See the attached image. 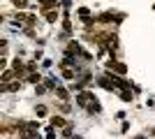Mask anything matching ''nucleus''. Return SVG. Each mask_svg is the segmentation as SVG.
Returning a JSON list of instances; mask_svg holds the SVG:
<instances>
[{
    "label": "nucleus",
    "mask_w": 155,
    "mask_h": 139,
    "mask_svg": "<svg viewBox=\"0 0 155 139\" xmlns=\"http://www.w3.org/2000/svg\"><path fill=\"white\" fill-rule=\"evenodd\" d=\"M88 109H91V111H100V102H95V100H93V102H91V107H88Z\"/></svg>",
    "instance_id": "obj_2"
},
{
    "label": "nucleus",
    "mask_w": 155,
    "mask_h": 139,
    "mask_svg": "<svg viewBox=\"0 0 155 139\" xmlns=\"http://www.w3.org/2000/svg\"><path fill=\"white\" fill-rule=\"evenodd\" d=\"M51 125H58V127H60V125H65V121H63V118H53Z\"/></svg>",
    "instance_id": "obj_3"
},
{
    "label": "nucleus",
    "mask_w": 155,
    "mask_h": 139,
    "mask_svg": "<svg viewBox=\"0 0 155 139\" xmlns=\"http://www.w3.org/2000/svg\"><path fill=\"white\" fill-rule=\"evenodd\" d=\"M88 14H91V12H88V9H79V16H81V19H86Z\"/></svg>",
    "instance_id": "obj_4"
},
{
    "label": "nucleus",
    "mask_w": 155,
    "mask_h": 139,
    "mask_svg": "<svg viewBox=\"0 0 155 139\" xmlns=\"http://www.w3.org/2000/svg\"><path fill=\"white\" fill-rule=\"evenodd\" d=\"M109 67H114L116 72H125V65H123V63H109Z\"/></svg>",
    "instance_id": "obj_1"
}]
</instances>
